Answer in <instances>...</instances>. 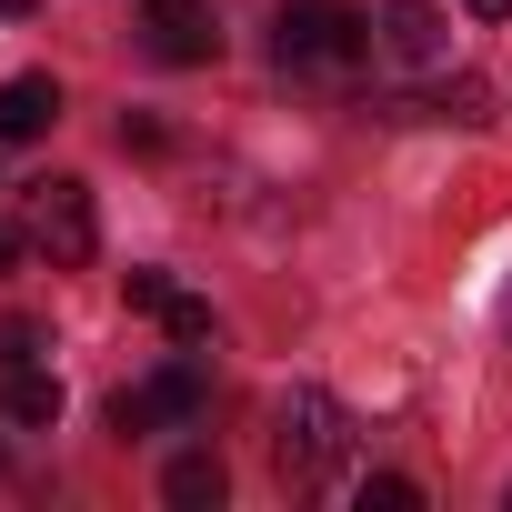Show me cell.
Masks as SVG:
<instances>
[{
  "label": "cell",
  "mask_w": 512,
  "mask_h": 512,
  "mask_svg": "<svg viewBox=\"0 0 512 512\" xmlns=\"http://www.w3.org/2000/svg\"><path fill=\"white\" fill-rule=\"evenodd\" d=\"M11 262H21V241H11V231H0V272H11Z\"/></svg>",
  "instance_id": "obj_17"
},
{
  "label": "cell",
  "mask_w": 512,
  "mask_h": 512,
  "mask_svg": "<svg viewBox=\"0 0 512 512\" xmlns=\"http://www.w3.org/2000/svg\"><path fill=\"white\" fill-rule=\"evenodd\" d=\"M372 61L392 71H442L452 61V21L432 0H372Z\"/></svg>",
  "instance_id": "obj_5"
},
{
  "label": "cell",
  "mask_w": 512,
  "mask_h": 512,
  "mask_svg": "<svg viewBox=\"0 0 512 512\" xmlns=\"http://www.w3.org/2000/svg\"><path fill=\"white\" fill-rule=\"evenodd\" d=\"M352 462V412L322 392V382H292L282 402H272V472L292 482V492H312V482H332Z\"/></svg>",
  "instance_id": "obj_2"
},
{
  "label": "cell",
  "mask_w": 512,
  "mask_h": 512,
  "mask_svg": "<svg viewBox=\"0 0 512 512\" xmlns=\"http://www.w3.org/2000/svg\"><path fill=\"white\" fill-rule=\"evenodd\" d=\"M31 251L51 272H81L91 251H101V211H91V181H31Z\"/></svg>",
  "instance_id": "obj_3"
},
{
  "label": "cell",
  "mask_w": 512,
  "mask_h": 512,
  "mask_svg": "<svg viewBox=\"0 0 512 512\" xmlns=\"http://www.w3.org/2000/svg\"><path fill=\"white\" fill-rule=\"evenodd\" d=\"M432 111H442V121H472V131H482V121H492V81H472V71H462V81H442V91H432Z\"/></svg>",
  "instance_id": "obj_10"
},
{
  "label": "cell",
  "mask_w": 512,
  "mask_h": 512,
  "mask_svg": "<svg viewBox=\"0 0 512 512\" xmlns=\"http://www.w3.org/2000/svg\"><path fill=\"white\" fill-rule=\"evenodd\" d=\"M272 61H282L292 81H352V71L372 61V11H352V0H282Z\"/></svg>",
  "instance_id": "obj_1"
},
{
  "label": "cell",
  "mask_w": 512,
  "mask_h": 512,
  "mask_svg": "<svg viewBox=\"0 0 512 512\" xmlns=\"http://www.w3.org/2000/svg\"><path fill=\"white\" fill-rule=\"evenodd\" d=\"M31 11H41V0H0V21H31Z\"/></svg>",
  "instance_id": "obj_16"
},
{
  "label": "cell",
  "mask_w": 512,
  "mask_h": 512,
  "mask_svg": "<svg viewBox=\"0 0 512 512\" xmlns=\"http://www.w3.org/2000/svg\"><path fill=\"white\" fill-rule=\"evenodd\" d=\"M11 422H31V432H41V422H61V382H51L41 362H31V372H11Z\"/></svg>",
  "instance_id": "obj_9"
},
{
  "label": "cell",
  "mask_w": 512,
  "mask_h": 512,
  "mask_svg": "<svg viewBox=\"0 0 512 512\" xmlns=\"http://www.w3.org/2000/svg\"><path fill=\"white\" fill-rule=\"evenodd\" d=\"M161 332H171L181 352H201V342H211V302H191V292H171V302H161Z\"/></svg>",
  "instance_id": "obj_12"
},
{
  "label": "cell",
  "mask_w": 512,
  "mask_h": 512,
  "mask_svg": "<svg viewBox=\"0 0 512 512\" xmlns=\"http://www.w3.org/2000/svg\"><path fill=\"white\" fill-rule=\"evenodd\" d=\"M221 482H231V472H221V452H181V462L161 472V492H171L181 512H211V502H221Z\"/></svg>",
  "instance_id": "obj_8"
},
{
  "label": "cell",
  "mask_w": 512,
  "mask_h": 512,
  "mask_svg": "<svg viewBox=\"0 0 512 512\" xmlns=\"http://www.w3.org/2000/svg\"><path fill=\"white\" fill-rule=\"evenodd\" d=\"M141 41H151V61H171V71L221 61V21H211V0H141Z\"/></svg>",
  "instance_id": "obj_6"
},
{
  "label": "cell",
  "mask_w": 512,
  "mask_h": 512,
  "mask_svg": "<svg viewBox=\"0 0 512 512\" xmlns=\"http://www.w3.org/2000/svg\"><path fill=\"white\" fill-rule=\"evenodd\" d=\"M412 502H422V492H412L402 472H382V482H362V512H412Z\"/></svg>",
  "instance_id": "obj_14"
},
{
  "label": "cell",
  "mask_w": 512,
  "mask_h": 512,
  "mask_svg": "<svg viewBox=\"0 0 512 512\" xmlns=\"http://www.w3.org/2000/svg\"><path fill=\"white\" fill-rule=\"evenodd\" d=\"M121 302H131V312H161V302H171V272H121Z\"/></svg>",
  "instance_id": "obj_13"
},
{
  "label": "cell",
  "mask_w": 512,
  "mask_h": 512,
  "mask_svg": "<svg viewBox=\"0 0 512 512\" xmlns=\"http://www.w3.org/2000/svg\"><path fill=\"white\" fill-rule=\"evenodd\" d=\"M51 121H61V81H41V71L0 81V141H41Z\"/></svg>",
  "instance_id": "obj_7"
},
{
  "label": "cell",
  "mask_w": 512,
  "mask_h": 512,
  "mask_svg": "<svg viewBox=\"0 0 512 512\" xmlns=\"http://www.w3.org/2000/svg\"><path fill=\"white\" fill-rule=\"evenodd\" d=\"M201 412H211V372L201 362H171V372H151L141 392L111 402V432L131 442V432H171V422H201Z\"/></svg>",
  "instance_id": "obj_4"
},
{
  "label": "cell",
  "mask_w": 512,
  "mask_h": 512,
  "mask_svg": "<svg viewBox=\"0 0 512 512\" xmlns=\"http://www.w3.org/2000/svg\"><path fill=\"white\" fill-rule=\"evenodd\" d=\"M41 352H51V332H41V322H21V312H0V372H31Z\"/></svg>",
  "instance_id": "obj_11"
},
{
  "label": "cell",
  "mask_w": 512,
  "mask_h": 512,
  "mask_svg": "<svg viewBox=\"0 0 512 512\" xmlns=\"http://www.w3.org/2000/svg\"><path fill=\"white\" fill-rule=\"evenodd\" d=\"M462 11H472V21H502V11H512V0H462Z\"/></svg>",
  "instance_id": "obj_15"
}]
</instances>
